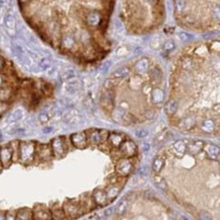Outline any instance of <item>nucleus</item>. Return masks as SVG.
<instances>
[{
	"label": "nucleus",
	"mask_w": 220,
	"mask_h": 220,
	"mask_svg": "<svg viewBox=\"0 0 220 220\" xmlns=\"http://www.w3.org/2000/svg\"><path fill=\"white\" fill-rule=\"evenodd\" d=\"M37 150H38L39 157L41 158V159H49L52 155V148H50L49 145H47V144H42V145H40Z\"/></svg>",
	"instance_id": "aec40b11"
},
{
	"label": "nucleus",
	"mask_w": 220,
	"mask_h": 220,
	"mask_svg": "<svg viewBox=\"0 0 220 220\" xmlns=\"http://www.w3.org/2000/svg\"><path fill=\"white\" fill-rule=\"evenodd\" d=\"M24 17L44 41L80 63L104 58L115 0H17Z\"/></svg>",
	"instance_id": "f257e3e1"
},
{
	"label": "nucleus",
	"mask_w": 220,
	"mask_h": 220,
	"mask_svg": "<svg viewBox=\"0 0 220 220\" xmlns=\"http://www.w3.org/2000/svg\"><path fill=\"white\" fill-rule=\"evenodd\" d=\"M195 124H196V119L194 117H192V116H189V117H186L182 120L181 126L185 129H190L192 127H194Z\"/></svg>",
	"instance_id": "c756f323"
},
{
	"label": "nucleus",
	"mask_w": 220,
	"mask_h": 220,
	"mask_svg": "<svg viewBox=\"0 0 220 220\" xmlns=\"http://www.w3.org/2000/svg\"><path fill=\"white\" fill-rule=\"evenodd\" d=\"M105 132V130H89L86 133L87 141L91 144H94V145L103 143L106 140V137H107V134H104Z\"/></svg>",
	"instance_id": "0eeeda50"
},
{
	"label": "nucleus",
	"mask_w": 220,
	"mask_h": 220,
	"mask_svg": "<svg viewBox=\"0 0 220 220\" xmlns=\"http://www.w3.org/2000/svg\"><path fill=\"white\" fill-rule=\"evenodd\" d=\"M203 146H204V143L202 141H194V142H191V144H189V145L187 146V150H188L192 155H196V154H198L199 152L203 149Z\"/></svg>",
	"instance_id": "412c9836"
},
{
	"label": "nucleus",
	"mask_w": 220,
	"mask_h": 220,
	"mask_svg": "<svg viewBox=\"0 0 220 220\" xmlns=\"http://www.w3.org/2000/svg\"><path fill=\"white\" fill-rule=\"evenodd\" d=\"M51 119V115H50L48 112H45V113H42L41 115L39 116V121L42 123V124H45L47 123L49 120Z\"/></svg>",
	"instance_id": "e433bc0d"
},
{
	"label": "nucleus",
	"mask_w": 220,
	"mask_h": 220,
	"mask_svg": "<svg viewBox=\"0 0 220 220\" xmlns=\"http://www.w3.org/2000/svg\"><path fill=\"white\" fill-rule=\"evenodd\" d=\"M120 83L119 78H113V77H109L104 83V87L107 90H112L113 88H115L118 84Z\"/></svg>",
	"instance_id": "c85d7f7f"
},
{
	"label": "nucleus",
	"mask_w": 220,
	"mask_h": 220,
	"mask_svg": "<svg viewBox=\"0 0 220 220\" xmlns=\"http://www.w3.org/2000/svg\"><path fill=\"white\" fill-rule=\"evenodd\" d=\"M134 134H135V136H136L137 138L143 139V138H146V137L148 136L149 132H148V130L147 129H145V128H139V129H136V130L134 131Z\"/></svg>",
	"instance_id": "f704fd0d"
},
{
	"label": "nucleus",
	"mask_w": 220,
	"mask_h": 220,
	"mask_svg": "<svg viewBox=\"0 0 220 220\" xmlns=\"http://www.w3.org/2000/svg\"><path fill=\"white\" fill-rule=\"evenodd\" d=\"M132 167H133L132 161L129 159V157L122 158L117 163V171L121 175H129L131 173V171H132Z\"/></svg>",
	"instance_id": "9b49d317"
},
{
	"label": "nucleus",
	"mask_w": 220,
	"mask_h": 220,
	"mask_svg": "<svg viewBox=\"0 0 220 220\" xmlns=\"http://www.w3.org/2000/svg\"><path fill=\"white\" fill-rule=\"evenodd\" d=\"M171 150H173V153L175 154V156L177 157L181 158L185 155L187 151V145L184 141L182 140H179V141L175 142L173 144V147H171Z\"/></svg>",
	"instance_id": "4468645a"
},
{
	"label": "nucleus",
	"mask_w": 220,
	"mask_h": 220,
	"mask_svg": "<svg viewBox=\"0 0 220 220\" xmlns=\"http://www.w3.org/2000/svg\"><path fill=\"white\" fill-rule=\"evenodd\" d=\"M131 73V67L130 66H122L118 68L117 70H115L110 77H113V78H119V79H125L130 75Z\"/></svg>",
	"instance_id": "f3484780"
},
{
	"label": "nucleus",
	"mask_w": 220,
	"mask_h": 220,
	"mask_svg": "<svg viewBox=\"0 0 220 220\" xmlns=\"http://www.w3.org/2000/svg\"><path fill=\"white\" fill-rule=\"evenodd\" d=\"M119 192H120V189L118 188V187L112 186V187H109V188L107 189L106 194H107L108 199H110V200H114V199L118 196Z\"/></svg>",
	"instance_id": "473e14b6"
},
{
	"label": "nucleus",
	"mask_w": 220,
	"mask_h": 220,
	"mask_svg": "<svg viewBox=\"0 0 220 220\" xmlns=\"http://www.w3.org/2000/svg\"><path fill=\"white\" fill-rule=\"evenodd\" d=\"M173 42H167V43L165 44V49L167 50H171V49H173Z\"/></svg>",
	"instance_id": "79ce46f5"
},
{
	"label": "nucleus",
	"mask_w": 220,
	"mask_h": 220,
	"mask_svg": "<svg viewBox=\"0 0 220 220\" xmlns=\"http://www.w3.org/2000/svg\"><path fill=\"white\" fill-rule=\"evenodd\" d=\"M1 140H2V131L0 130V142H1Z\"/></svg>",
	"instance_id": "de8ad7c7"
},
{
	"label": "nucleus",
	"mask_w": 220,
	"mask_h": 220,
	"mask_svg": "<svg viewBox=\"0 0 220 220\" xmlns=\"http://www.w3.org/2000/svg\"><path fill=\"white\" fill-rule=\"evenodd\" d=\"M16 219H20V220H28L32 218V210L28 209V208H22V209H19L16 213L15 216Z\"/></svg>",
	"instance_id": "4be33fe9"
},
{
	"label": "nucleus",
	"mask_w": 220,
	"mask_h": 220,
	"mask_svg": "<svg viewBox=\"0 0 220 220\" xmlns=\"http://www.w3.org/2000/svg\"><path fill=\"white\" fill-rule=\"evenodd\" d=\"M0 219H5V215L3 212H0Z\"/></svg>",
	"instance_id": "a18cd8bd"
},
{
	"label": "nucleus",
	"mask_w": 220,
	"mask_h": 220,
	"mask_svg": "<svg viewBox=\"0 0 220 220\" xmlns=\"http://www.w3.org/2000/svg\"><path fill=\"white\" fill-rule=\"evenodd\" d=\"M179 109V103L175 100H171L165 106V113L169 116H173Z\"/></svg>",
	"instance_id": "b1692460"
},
{
	"label": "nucleus",
	"mask_w": 220,
	"mask_h": 220,
	"mask_svg": "<svg viewBox=\"0 0 220 220\" xmlns=\"http://www.w3.org/2000/svg\"><path fill=\"white\" fill-rule=\"evenodd\" d=\"M123 26L134 34H145L162 24L164 0H122Z\"/></svg>",
	"instance_id": "f03ea898"
},
{
	"label": "nucleus",
	"mask_w": 220,
	"mask_h": 220,
	"mask_svg": "<svg viewBox=\"0 0 220 220\" xmlns=\"http://www.w3.org/2000/svg\"><path fill=\"white\" fill-rule=\"evenodd\" d=\"M173 14L179 24L194 30L218 28L219 0H173Z\"/></svg>",
	"instance_id": "7ed1b4c3"
},
{
	"label": "nucleus",
	"mask_w": 220,
	"mask_h": 220,
	"mask_svg": "<svg viewBox=\"0 0 220 220\" xmlns=\"http://www.w3.org/2000/svg\"><path fill=\"white\" fill-rule=\"evenodd\" d=\"M52 152L57 157H62L67 152V145L63 137H56L52 140L51 143Z\"/></svg>",
	"instance_id": "39448f33"
},
{
	"label": "nucleus",
	"mask_w": 220,
	"mask_h": 220,
	"mask_svg": "<svg viewBox=\"0 0 220 220\" xmlns=\"http://www.w3.org/2000/svg\"><path fill=\"white\" fill-rule=\"evenodd\" d=\"M151 101L153 104H161L164 101V92L161 88L155 87L151 89Z\"/></svg>",
	"instance_id": "6ab92c4d"
},
{
	"label": "nucleus",
	"mask_w": 220,
	"mask_h": 220,
	"mask_svg": "<svg viewBox=\"0 0 220 220\" xmlns=\"http://www.w3.org/2000/svg\"><path fill=\"white\" fill-rule=\"evenodd\" d=\"M155 115H156L155 111H153V110H148L145 113V118H147V119H153V118L155 117Z\"/></svg>",
	"instance_id": "58836bf2"
},
{
	"label": "nucleus",
	"mask_w": 220,
	"mask_h": 220,
	"mask_svg": "<svg viewBox=\"0 0 220 220\" xmlns=\"http://www.w3.org/2000/svg\"><path fill=\"white\" fill-rule=\"evenodd\" d=\"M6 24H7V26H8V28H12L13 26H14V22H13V19L11 18V17H9V18L7 19Z\"/></svg>",
	"instance_id": "a19ab883"
},
{
	"label": "nucleus",
	"mask_w": 220,
	"mask_h": 220,
	"mask_svg": "<svg viewBox=\"0 0 220 220\" xmlns=\"http://www.w3.org/2000/svg\"><path fill=\"white\" fill-rule=\"evenodd\" d=\"M109 142L115 147H118L122 144L123 142V137L121 136L120 134H117V133H112V134L109 135Z\"/></svg>",
	"instance_id": "cd10ccee"
},
{
	"label": "nucleus",
	"mask_w": 220,
	"mask_h": 220,
	"mask_svg": "<svg viewBox=\"0 0 220 220\" xmlns=\"http://www.w3.org/2000/svg\"><path fill=\"white\" fill-rule=\"evenodd\" d=\"M152 179H153V183L155 184V186L157 187L158 189H160L161 191H165L167 190V185L165 179H163L162 177H160L159 175H154L152 177Z\"/></svg>",
	"instance_id": "393cba45"
},
{
	"label": "nucleus",
	"mask_w": 220,
	"mask_h": 220,
	"mask_svg": "<svg viewBox=\"0 0 220 220\" xmlns=\"http://www.w3.org/2000/svg\"><path fill=\"white\" fill-rule=\"evenodd\" d=\"M82 121V115L77 110H70L63 117V122L70 126H75Z\"/></svg>",
	"instance_id": "423d86ee"
},
{
	"label": "nucleus",
	"mask_w": 220,
	"mask_h": 220,
	"mask_svg": "<svg viewBox=\"0 0 220 220\" xmlns=\"http://www.w3.org/2000/svg\"><path fill=\"white\" fill-rule=\"evenodd\" d=\"M152 62L151 60L147 57H142L140 59H138L137 61H135L132 65V68L134 71L139 73H144L149 69V67L151 66Z\"/></svg>",
	"instance_id": "1a4fd4ad"
},
{
	"label": "nucleus",
	"mask_w": 220,
	"mask_h": 220,
	"mask_svg": "<svg viewBox=\"0 0 220 220\" xmlns=\"http://www.w3.org/2000/svg\"><path fill=\"white\" fill-rule=\"evenodd\" d=\"M127 208H128V201H127L126 199H122L118 203V205L116 206V213L120 216L124 215L127 211Z\"/></svg>",
	"instance_id": "bb28decb"
},
{
	"label": "nucleus",
	"mask_w": 220,
	"mask_h": 220,
	"mask_svg": "<svg viewBox=\"0 0 220 220\" xmlns=\"http://www.w3.org/2000/svg\"><path fill=\"white\" fill-rule=\"evenodd\" d=\"M137 173H138V175H140V177H146L148 175H149V169H148V167H146V165H143V167H141L138 169Z\"/></svg>",
	"instance_id": "4c0bfd02"
},
{
	"label": "nucleus",
	"mask_w": 220,
	"mask_h": 220,
	"mask_svg": "<svg viewBox=\"0 0 220 220\" xmlns=\"http://www.w3.org/2000/svg\"><path fill=\"white\" fill-rule=\"evenodd\" d=\"M70 140L73 145L79 149H83L87 146V137H86L85 132L72 134L70 137Z\"/></svg>",
	"instance_id": "9d476101"
},
{
	"label": "nucleus",
	"mask_w": 220,
	"mask_h": 220,
	"mask_svg": "<svg viewBox=\"0 0 220 220\" xmlns=\"http://www.w3.org/2000/svg\"><path fill=\"white\" fill-rule=\"evenodd\" d=\"M10 97V91L6 87H0V102H6Z\"/></svg>",
	"instance_id": "72a5a7b5"
},
{
	"label": "nucleus",
	"mask_w": 220,
	"mask_h": 220,
	"mask_svg": "<svg viewBox=\"0 0 220 220\" xmlns=\"http://www.w3.org/2000/svg\"><path fill=\"white\" fill-rule=\"evenodd\" d=\"M114 101H115V94L113 91H107L102 94L101 96V106L106 111H112L114 109Z\"/></svg>",
	"instance_id": "f8f14e48"
},
{
	"label": "nucleus",
	"mask_w": 220,
	"mask_h": 220,
	"mask_svg": "<svg viewBox=\"0 0 220 220\" xmlns=\"http://www.w3.org/2000/svg\"><path fill=\"white\" fill-rule=\"evenodd\" d=\"M199 218H200V219H211V216L206 211H202L201 213H200V215H199Z\"/></svg>",
	"instance_id": "ea45409f"
},
{
	"label": "nucleus",
	"mask_w": 220,
	"mask_h": 220,
	"mask_svg": "<svg viewBox=\"0 0 220 220\" xmlns=\"http://www.w3.org/2000/svg\"><path fill=\"white\" fill-rule=\"evenodd\" d=\"M148 148H149V145L148 144H144V151H147Z\"/></svg>",
	"instance_id": "49530a36"
},
{
	"label": "nucleus",
	"mask_w": 220,
	"mask_h": 220,
	"mask_svg": "<svg viewBox=\"0 0 220 220\" xmlns=\"http://www.w3.org/2000/svg\"><path fill=\"white\" fill-rule=\"evenodd\" d=\"M164 167V159L161 156H156L152 162V169L156 173H158Z\"/></svg>",
	"instance_id": "a878e982"
},
{
	"label": "nucleus",
	"mask_w": 220,
	"mask_h": 220,
	"mask_svg": "<svg viewBox=\"0 0 220 220\" xmlns=\"http://www.w3.org/2000/svg\"><path fill=\"white\" fill-rule=\"evenodd\" d=\"M92 199L97 205L100 206H105L108 202V197L105 191L102 190H95L92 194Z\"/></svg>",
	"instance_id": "a211bd4d"
},
{
	"label": "nucleus",
	"mask_w": 220,
	"mask_h": 220,
	"mask_svg": "<svg viewBox=\"0 0 220 220\" xmlns=\"http://www.w3.org/2000/svg\"><path fill=\"white\" fill-rule=\"evenodd\" d=\"M52 130H53V128H51V127H47V128L44 129V132H45V133H48V132H51Z\"/></svg>",
	"instance_id": "37998d69"
},
{
	"label": "nucleus",
	"mask_w": 220,
	"mask_h": 220,
	"mask_svg": "<svg viewBox=\"0 0 220 220\" xmlns=\"http://www.w3.org/2000/svg\"><path fill=\"white\" fill-rule=\"evenodd\" d=\"M121 152L123 153V155H125L126 157H131L134 155L135 151H136V146L133 143L132 141H125L122 142L121 144Z\"/></svg>",
	"instance_id": "2eb2a0df"
},
{
	"label": "nucleus",
	"mask_w": 220,
	"mask_h": 220,
	"mask_svg": "<svg viewBox=\"0 0 220 220\" xmlns=\"http://www.w3.org/2000/svg\"><path fill=\"white\" fill-rule=\"evenodd\" d=\"M201 129L204 132L212 133L215 130V123H214V121L211 119H205L203 120V122H202L201 124Z\"/></svg>",
	"instance_id": "5701e85b"
},
{
	"label": "nucleus",
	"mask_w": 220,
	"mask_h": 220,
	"mask_svg": "<svg viewBox=\"0 0 220 220\" xmlns=\"http://www.w3.org/2000/svg\"><path fill=\"white\" fill-rule=\"evenodd\" d=\"M35 218H36V219H49V218H51V216H50V214L48 213L47 211H45V210L39 209L38 211L35 213Z\"/></svg>",
	"instance_id": "c9c22d12"
},
{
	"label": "nucleus",
	"mask_w": 220,
	"mask_h": 220,
	"mask_svg": "<svg viewBox=\"0 0 220 220\" xmlns=\"http://www.w3.org/2000/svg\"><path fill=\"white\" fill-rule=\"evenodd\" d=\"M78 89V81L76 80H68V83L65 85V90L68 93L73 94L77 91Z\"/></svg>",
	"instance_id": "7c9ffc66"
},
{
	"label": "nucleus",
	"mask_w": 220,
	"mask_h": 220,
	"mask_svg": "<svg viewBox=\"0 0 220 220\" xmlns=\"http://www.w3.org/2000/svg\"><path fill=\"white\" fill-rule=\"evenodd\" d=\"M203 149H204V151H205L206 155L208 156V158H210V159H218L220 150L217 145L212 144V143L204 144Z\"/></svg>",
	"instance_id": "ddd939ff"
},
{
	"label": "nucleus",
	"mask_w": 220,
	"mask_h": 220,
	"mask_svg": "<svg viewBox=\"0 0 220 220\" xmlns=\"http://www.w3.org/2000/svg\"><path fill=\"white\" fill-rule=\"evenodd\" d=\"M13 156V149L9 145L0 148V161L4 167H8L11 164Z\"/></svg>",
	"instance_id": "6e6552de"
},
{
	"label": "nucleus",
	"mask_w": 220,
	"mask_h": 220,
	"mask_svg": "<svg viewBox=\"0 0 220 220\" xmlns=\"http://www.w3.org/2000/svg\"><path fill=\"white\" fill-rule=\"evenodd\" d=\"M19 158L22 163H28L32 160L36 153V145L32 142H22L18 146Z\"/></svg>",
	"instance_id": "20e7f679"
},
{
	"label": "nucleus",
	"mask_w": 220,
	"mask_h": 220,
	"mask_svg": "<svg viewBox=\"0 0 220 220\" xmlns=\"http://www.w3.org/2000/svg\"><path fill=\"white\" fill-rule=\"evenodd\" d=\"M24 110L22 109V108H17L15 109L12 113L9 115L8 119H7V122L9 124H16L17 122H19L20 120L24 119Z\"/></svg>",
	"instance_id": "dca6fc26"
},
{
	"label": "nucleus",
	"mask_w": 220,
	"mask_h": 220,
	"mask_svg": "<svg viewBox=\"0 0 220 220\" xmlns=\"http://www.w3.org/2000/svg\"><path fill=\"white\" fill-rule=\"evenodd\" d=\"M64 210L68 215L70 216H76L78 214V207L76 205H73L72 203L65 204Z\"/></svg>",
	"instance_id": "2f4dec72"
},
{
	"label": "nucleus",
	"mask_w": 220,
	"mask_h": 220,
	"mask_svg": "<svg viewBox=\"0 0 220 220\" xmlns=\"http://www.w3.org/2000/svg\"><path fill=\"white\" fill-rule=\"evenodd\" d=\"M112 212H113V209H112V208H111V209H108L107 211L105 212V214H106V215H107V216H109V214H110V215H111Z\"/></svg>",
	"instance_id": "c03bdc74"
}]
</instances>
